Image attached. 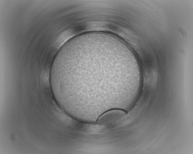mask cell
<instances>
[{"instance_id":"obj_1","label":"cell","mask_w":193,"mask_h":154,"mask_svg":"<svg viewBox=\"0 0 193 154\" xmlns=\"http://www.w3.org/2000/svg\"><path fill=\"white\" fill-rule=\"evenodd\" d=\"M111 48L94 41L77 39L64 43L51 65L49 82L55 101L76 106L107 98Z\"/></svg>"},{"instance_id":"obj_2","label":"cell","mask_w":193,"mask_h":154,"mask_svg":"<svg viewBox=\"0 0 193 154\" xmlns=\"http://www.w3.org/2000/svg\"><path fill=\"white\" fill-rule=\"evenodd\" d=\"M126 112L120 109H111L101 114L97 118V123L109 124L118 120L124 116Z\"/></svg>"}]
</instances>
